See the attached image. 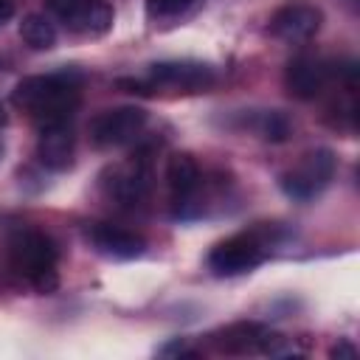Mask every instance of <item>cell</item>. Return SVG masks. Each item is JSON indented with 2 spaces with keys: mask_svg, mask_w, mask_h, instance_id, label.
I'll return each instance as SVG.
<instances>
[{
  "mask_svg": "<svg viewBox=\"0 0 360 360\" xmlns=\"http://www.w3.org/2000/svg\"><path fill=\"white\" fill-rule=\"evenodd\" d=\"M79 87L82 73L73 68L45 73V76H25L11 90V104L28 112L39 127L70 121L79 107Z\"/></svg>",
  "mask_w": 360,
  "mask_h": 360,
  "instance_id": "1",
  "label": "cell"
},
{
  "mask_svg": "<svg viewBox=\"0 0 360 360\" xmlns=\"http://www.w3.org/2000/svg\"><path fill=\"white\" fill-rule=\"evenodd\" d=\"M8 264L11 270L39 295H51L59 287V250L53 239L37 228H17L8 236Z\"/></svg>",
  "mask_w": 360,
  "mask_h": 360,
  "instance_id": "2",
  "label": "cell"
},
{
  "mask_svg": "<svg viewBox=\"0 0 360 360\" xmlns=\"http://www.w3.org/2000/svg\"><path fill=\"white\" fill-rule=\"evenodd\" d=\"M335 169H338V158L332 149L321 146V149H312L301 158V163L290 172H284L278 177L281 183V191L295 200V202H309L312 197H318L335 177Z\"/></svg>",
  "mask_w": 360,
  "mask_h": 360,
  "instance_id": "3",
  "label": "cell"
},
{
  "mask_svg": "<svg viewBox=\"0 0 360 360\" xmlns=\"http://www.w3.org/2000/svg\"><path fill=\"white\" fill-rule=\"evenodd\" d=\"M264 259H267V239H262L256 231H245L214 245L208 253V267L214 276H242L259 267Z\"/></svg>",
  "mask_w": 360,
  "mask_h": 360,
  "instance_id": "4",
  "label": "cell"
},
{
  "mask_svg": "<svg viewBox=\"0 0 360 360\" xmlns=\"http://www.w3.org/2000/svg\"><path fill=\"white\" fill-rule=\"evenodd\" d=\"M214 346L225 354H295L284 335L253 321L225 326L219 335H214Z\"/></svg>",
  "mask_w": 360,
  "mask_h": 360,
  "instance_id": "5",
  "label": "cell"
},
{
  "mask_svg": "<svg viewBox=\"0 0 360 360\" xmlns=\"http://www.w3.org/2000/svg\"><path fill=\"white\" fill-rule=\"evenodd\" d=\"M104 188L121 205H141L152 188V160L149 152H138L129 160L107 169Z\"/></svg>",
  "mask_w": 360,
  "mask_h": 360,
  "instance_id": "6",
  "label": "cell"
},
{
  "mask_svg": "<svg viewBox=\"0 0 360 360\" xmlns=\"http://www.w3.org/2000/svg\"><path fill=\"white\" fill-rule=\"evenodd\" d=\"M146 110L143 107H115L104 110L90 121V141L101 149L124 146L135 141L146 127Z\"/></svg>",
  "mask_w": 360,
  "mask_h": 360,
  "instance_id": "7",
  "label": "cell"
},
{
  "mask_svg": "<svg viewBox=\"0 0 360 360\" xmlns=\"http://www.w3.org/2000/svg\"><path fill=\"white\" fill-rule=\"evenodd\" d=\"M217 82V73L211 65L202 62H155L149 68V90L166 87V90H183V93H202Z\"/></svg>",
  "mask_w": 360,
  "mask_h": 360,
  "instance_id": "8",
  "label": "cell"
},
{
  "mask_svg": "<svg viewBox=\"0 0 360 360\" xmlns=\"http://www.w3.org/2000/svg\"><path fill=\"white\" fill-rule=\"evenodd\" d=\"M321 11L309 3H287L281 6L270 22H267V31L276 37V39H284V42H307L318 34L321 28Z\"/></svg>",
  "mask_w": 360,
  "mask_h": 360,
  "instance_id": "9",
  "label": "cell"
},
{
  "mask_svg": "<svg viewBox=\"0 0 360 360\" xmlns=\"http://www.w3.org/2000/svg\"><path fill=\"white\" fill-rule=\"evenodd\" d=\"M76 155V135L70 121L62 124H45L39 127V141H37V158L45 169L51 172H65L73 166Z\"/></svg>",
  "mask_w": 360,
  "mask_h": 360,
  "instance_id": "10",
  "label": "cell"
},
{
  "mask_svg": "<svg viewBox=\"0 0 360 360\" xmlns=\"http://www.w3.org/2000/svg\"><path fill=\"white\" fill-rule=\"evenodd\" d=\"M326 82H329V68H326V62H321L315 56H295L284 70L287 93L292 98H301V101L321 96Z\"/></svg>",
  "mask_w": 360,
  "mask_h": 360,
  "instance_id": "11",
  "label": "cell"
},
{
  "mask_svg": "<svg viewBox=\"0 0 360 360\" xmlns=\"http://www.w3.org/2000/svg\"><path fill=\"white\" fill-rule=\"evenodd\" d=\"M87 239L107 259H138L146 250L143 236H138V233H132L127 228H118V225H107V222L90 225Z\"/></svg>",
  "mask_w": 360,
  "mask_h": 360,
  "instance_id": "12",
  "label": "cell"
},
{
  "mask_svg": "<svg viewBox=\"0 0 360 360\" xmlns=\"http://www.w3.org/2000/svg\"><path fill=\"white\" fill-rule=\"evenodd\" d=\"M166 183L172 191V202H174V217H183L186 205H191L197 188H200V166L194 163L191 155L177 152L169 158L166 163Z\"/></svg>",
  "mask_w": 360,
  "mask_h": 360,
  "instance_id": "13",
  "label": "cell"
},
{
  "mask_svg": "<svg viewBox=\"0 0 360 360\" xmlns=\"http://www.w3.org/2000/svg\"><path fill=\"white\" fill-rule=\"evenodd\" d=\"M112 20H115V11L107 0H87V6L82 8L70 31L84 34V37H101L112 28Z\"/></svg>",
  "mask_w": 360,
  "mask_h": 360,
  "instance_id": "14",
  "label": "cell"
},
{
  "mask_svg": "<svg viewBox=\"0 0 360 360\" xmlns=\"http://www.w3.org/2000/svg\"><path fill=\"white\" fill-rule=\"evenodd\" d=\"M20 37L34 51H48L56 45V28L45 14H28L20 22Z\"/></svg>",
  "mask_w": 360,
  "mask_h": 360,
  "instance_id": "15",
  "label": "cell"
},
{
  "mask_svg": "<svg viewBox=\"0 0 360 360\" xmlns=\"http://www.w3.org/2000/svg\"><path fill=\"white\" fill-rule=\"evenodd\" d=\"M256 129H259V135L264 141H273V143H281V141L290 138V121H287L284 112H276V110L262 112L256 118Z\"/></svg>",
  "mask_w": 360,
  "mask_h": 360,
  "instance_id": "16",
  "label": "cell"
},
{
  "mask_svg": "<svg viewBox=\"0 0 360 360\" xmlns=\"http://www.w3.org/2000/svg\"><path fill=\"white\" fill-rule=\"evenodd\" d=\"M45 3H48L51 14H53L56 20H62L68 28H73L76 17H79V14H82V8L87 6V0H45Z\"/></svg>",
  "mask_w": 360,
  "mask_h": 360,
  "instance_id": "17",
  "label": "cell"
},
{
  "mask_svg": "<svg viewBox=\"0 0 360 360\" xmlns=\"http://www.w3.org/2000/svg\"><path fill=\"white\" fill-rule=\"evenodd\" d=\"M194 0H146V8L152 17H177L191 8Z\"/></svg>",
  "mask_w": 360,
  "mask_h": 360,
  "instance_id": "18",
  "label": "cell"
},
{
  "mask_svg": "<svg viewBox=\"0 0 360 360\" xmlns=\"http://www.w3.org/2000/svg\"><path fill=\"white\" fill-rule=\"evenodd\" d=\"M329 357H335V360H354V357H357V349H354V346H352L346 338H340V340L332 346Z\"/></svg>",
  "mask_w": 360,
  "mask_h": 360,
  "instance_id": "19",
  "label": "cell"
},
{
  "mask_svg": "<svg viewBox=\"0 0 360 360\" xmlns=\"http://www.w3.org/2000/svg\"><path fill=\"white\" fill-rule=\"evenodd\" d=\"M160 354H163V357H172V354H180V357H191V354H194V349H191L186 340H174V343L163 346V349H160Z\"/></svg>",
  "mask_w": 360,
  "mask_h": 360,
  "instance_id": "20",
  "label": "cell"
},
{
  "mask_svg": "<svg viewBox=\"0 0 360 360\" xmlns=\"http://www.w3.org/2000/svg\"><path fill=\"white\" fill-rule=\"evenodd\" d=\"M11 14H14V3H11V0H0V25L8 22Z\"/></svg>",
  "mask_w": 360,
  "mask_h": 360,
  "instance_id": "21",
  "label": "cell"
},
{
  "mask_svg": "<svg viewBox=\"0 0 360 360\" xmlns=\"http://www.w3.org/2000/svg\"><path fill=\"white\" fill-rule=\"evenodd\" d=\"M0 155H3V146H0Z\"/></svg>",
  "mask_w": 360,
  "mask_h": 360,
  "instance_id": "22",
  "label": "cell"
}]
</instances>
